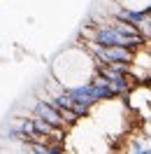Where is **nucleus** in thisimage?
Here are the masks:
<instances>
[{
  "instance_id": "4",
  "label": "nucleus",
  "mask_w": 151,
  "mask_h": 154,
  "mask_svg": "<svg viewBox=\"0 0 151 154\" xmlns=\"http://www.w3.org/2000/svg\"><path fill=\"white\" fill-rule=\"evenodd\" d=\"M63 152H65L63 140H51V143L47 145V154H63Z\"/></svg>"
},
{
  "instance_id": "5",
  "label": "nucleus",
  "mask_w": 151,
  "mask_h": 154,
  "mask_svg": "<svg viewBox=\"0 0 151 154\" xmlns=\"http://www.w3.org/2000/svg\"><path fill=\"white\" fill-rule=\"evenodd\" d=\"M144 154H151V147H147V149H144Z\"/></svg>"
},
{
  "instance_id": "1",
  "label": "nucleus",
  "mask_w": 151,
  "mask_h": 154,
  "mask_svg": "<svg viewBox=\"0 0 151 154\" xmlns=\"http://www.w3.org/2000/svg\"><path fill=\"white\" fill-rule=\"evenodd\" d=\"M54 79H58L65 89L79 87L84 82H91L98 75V58L88 49H67L54 61Z\"/></svg>"
},
{
  "instance_id": "3",
  "label": "nucleus",
  "mask_w": 151,
  "mask_h": 154,
  "mask_svg": "<svg viewBox=\"0 0 151 154\" xmlns=\"http://www.w3.org/2000/svg\"><path fill=\"white\" fill-rule=\"evenodd\" d=\"M33 112L40 115V117H44V119L51 122L56 128H65V126H67L65 117H63V110H61L58 105H54V103L42 100V98H37V103H35V107H33Z\"/></svg>"
},
{
  "instance_id": "2",
  "label": "nucleus",
  "mask_w": 151,
  "mask_h": 154,
  "mask_svg": "<svg viewBox=\"0 0 151 154\" xmlns=\"http://www.w3.org/2000/svg\"><path fill=\"white\" fill-rule=\"evenodd\" d=\"M86 40H93L98 45H105V47H112V45H119V47H130V49H137L142 47L144 40L140 38H132V35H126L121 30H116L112 23H98L95 21L93 30H86Z\"/></svg>"
}]
</instances>
